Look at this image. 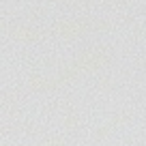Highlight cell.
Here are the masks:
<instances>
[{"instance_id":"cell-1","label":"cell","mask_w":146,"mask_h":146,"mask_svg":"<svg viewBox=\"0 0 146 146\" xmlns=\"http://www.w3.org/2000/svg\"><path fill=\"white\" fill-rule=\"evenodd\" d=\"M84 26H86L84 22H64V24H58V30L64 35H73V32L84 30Z\"/></svg>"},{"instance_id":"cell-2","label":"cell","mask_w":146,"mask_h":146,"mask_svg":"<svg viewBox=\"0 0 146 146\" xmlns=\"http://www.w3.org/2000/svg\"><path fill=\"white\" fill-rule=\"evenodd\" d=\"M22 35L30 39V36H35V28H22Z\"/></svg>"}]
</instances>
